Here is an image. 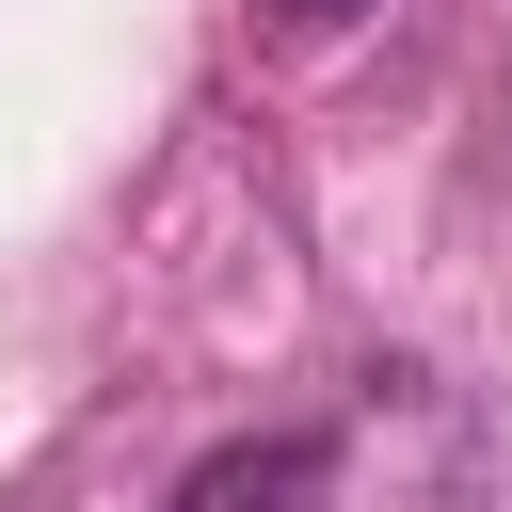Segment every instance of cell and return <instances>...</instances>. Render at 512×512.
Instances as JSON below:
<instances>
[{
	"label": "cell",
	"mask_w": 512,
	"mask_h": 512,
	"mask_svg": "<svg viewBox=\"0 0 512 512\" xmlns=\"http://www.w3.org/2000/svg\"><path fill=\"white\" fill-rule=\"evenodd\" d=\"M320 480H336L320 432H240V448H208L176 480V512H320Z\"/></svg>",
	"instance_id": "obj_1"
},
{
	"label": "cell",
	"mask_w": 512,
	"mask_h": 512,
	"mask_svg": "<svg viewBox=\"0 0 512 512\" xmlns=\"http://www.w3.org/2000/svg\"><path fill=\"white\" fill-rule=\"evenodd\" d=\"M256 16H272V32H352L368 0H256Z\"/></svg>",
	"instance_id": "obj_2"
}]
</instances>
